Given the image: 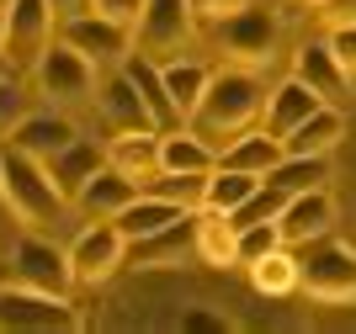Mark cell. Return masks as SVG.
I'll use <instances>...</instances> for the list:
<instances>
[{"mask_svg":"<svg viewBox=\"0 0 356 334\" xmlns=\"http://www.w3.org/2000/svg\"><path fill=\"white\" fill-rule=\"evenodd\" d=\"M160 80H165V96H170L176 117L186 122L192 106H197V96H202V85H208V64H197V58H165Z\"/></svg>","mask_w":356,"mask_h":334,"instance_id":"83f0119b","label":"cell"},{"mask_svg":"<svg viewBox=\"0 0 356 334\" xmlns=\"http://www.w3.org/2000/svg\"><path fill=\"white\" fill-rule=\"evenodd\" d=\"M202 181H208V175L160 170V175H149L138 191H144V197H160V202H170V207H181V212H197V207H202Z\"/></svg>","mask_w":356,"mask_h":334,"instance_id":"4dcf8cb0","label":"cell"},{"mask_svg":"<svg viewBox=\"0 0 356 334\" xmlns=\"http://www.w3.org/2000/svg\"><path fill=\"white\" fill-rule=\"evenodd\" d=\"M192 249H197V260H202V265L229 271V265H234V223L223 218V212L197 207V212H192Z\"/></svg>","mask_w":356,"mask_h":334,"instance_id":"cb8c5ba5","label":"cell"},{"mask_svg":"<svg viewBox=\"0 0 356 334\" xmlns=\"http://www.w3.org/2000/svg\"><path fill=\"white\" fill-rule=\"evenodd\" d=\"M48 11H54V27L59 22H70V16H80V11H90V0H43Z\"/></svg>","mask_w":356,"mask_h":334,"instance_id":"8d00e7d4","label":"cell"},{"mask_svg":"<svg viewBox=\"0 0 356 334\" xmlns=\"http://www.w3.org/2000/svg\"><path fill=\"white\" fill-rule=\"evenodd\" d=\"M192 32H197V22L186 11V0H144V11L134 22V53L154 58V64L181 58L186 43H192Z\"/></svg>","mask_w":356,"mask_h":334,"instance_id":"ba28073f","label":"cell"},{"mask_svg":"<svg viewBox=\"0 0 356 334\" xmlns=\"http://www.w3.org/2000/svg\"><path fill=\"white\" fill-rule=\"evenodd\" d=\"M90 11H96V16H106V22H118V27H128V32H134L138 11H144V0H90Z\"/></svg>","mask_w":356,"mask_h":334,"instance_id":"e575fe53","label":"cell"},{"mask_svg":"<svg viewBox=\"0 0 356 334\" xmlns=\"http://www.w3.org/2000/svg\"><path fill=\"white\" fill-rule=\"evenodd\" d=\"M213 165H218V154H213V149L202 144V138H197L186 122L160 133V170H176V175H208Z\"/></svg>","mask_w":356,"mask_h":334,"instance_id":"d4e9b609","label":"cell"},{"mask_svg":"<svg viewBox=\"0 0 356 334\" xmlns=\"http://www.w3.org/2000/svg\"><path fill=\"white\" fill-rule=\"evenodd\" d=\"M74 138H80V128H74L70 112H59V106H43V112H38V106H32V112L6 133V149H16V154H27V160L48 165L59 149H70Z\"/></svg>","mask_w":356,"mask_h":334,"instance_id":"7c38bea8","label":"cell"},{"mask_svg":"<svg viewBox=\"0 0 356 334\" xmlns=\"http://www.w3.org/2000/svg\"><path fill=\"white\" fill-rule=\"evenodd\" d=\"M319 106V96H314L298 74H287V80H277V85L266 90V101H261V128L271 133V138H282L293 122H303V117Z\"/></svg>","mask_w":356,"mask_h":334,"instance_id":"ffe728a7","label":"cell"},{"mask_svg":"<svg viewBox=\"0 0 356 334\" xmlns=\"http://www.w3.org/2000/svg\"><path fill=\"white\" fill-rule=\"evenodd\" d=\"M48 43H54V11L43 0H11L6 6V43H0L11 69H32V58Z\"/></svg>","mask_w":356,"mask_h":334,"instance_id":"4fadbf2b","label":"cell"},{"mask_svg":"<svg viewBox=\"0 0 356 334\" xmlns=\"http://www.w3.org/2000/svg\"><path fill=\"white\" fill-rule=\"evenodd\" d=\"M11 74H16V69H11V58L0 53V80H11Z\"/></svg>","mask_w":356,"mask_h":334,"instance_id":"f35d334b","label":"cell"},{"mask_svg":"<svg viewBox=\"0 0 356 334\" xmlns=\"http://www.w3.org/2000/svg\"><path fill=\"white\" fill-rule=\"evenodd\" d=\"M277 244H282L277 223H245V228H234V265L261 260V255H271Z\"/></svg>","mask_w":356,"mask_h":334,"instance_id":"1f68e13d","label":"cell"},{"mask_svg":"<svg viewBox=\"0 0 356 334\" xmlns=\"http://www.w3.org/2000/svg\"><path fill=\"white\" fill-rule=\"evenodd\" d=\"M128 80H134V90H138V101H144V112H149V122L154 128H181V117H176V106H170V96H165V80H160V64L154 58H144V53H134L128 48V58L118 64Z\"/></svg>","mask_w":356,"mask_h":334,"instance_id":"44dd1931","label":"cell"},{"mask_svg":"<svg viewBox=\"0 0 356 334\" xmlns=\"http://www.w3.org/2000/svg\"><path fill=\"white\" fill-rule=\"evenodd\" d=\"M309 6H335V0H309Z\"/></svg>","mask_w":356,"mask_h":334,"instance_id":"60d3db41","label":"cell"},{"mask_svg":"<svg viewBox=\"0 0 356 334\" xmlns=\"http://www.w3.org/2000/svg\"><path fill=\"white\" fill-rule=\"evenodd\" d=\"M335 218H341V207L330 197V186H309V191H293L277 212V233H282L287 249H303L314 239H330L335 233Z\"/></svg>","mask_w":356,"mask_h":334,"instance_id":"8fae6325","label":"cell"},{"mask_svg":"<svg viewBox=\"0 0 356 334\" xmlns=\"http://www.w3.org/2000/svg\"><path fill=\"white\" fill-rule=\"evenodd\" d=\"M239 6H250V0H186V11H192L197 27H208V22H218V16L239 11Z\"/></svg>","mask_w":356,"mask_h":334,"instance_id":"d590c367","label":"cell"},{"mask_svg":"<svg viewBox=\"0 0 356 334\" xmlns=\"http://www.w3.org/2000/svg\"><path fill=\"white\" fill-rule=\"evenodd\" d=\"M261 101H266V80H261V69L223 64V69H208V85H202V96H197L186 128L218 154L234 133H245V128L261 122Z\"/></svg>","mask_w":356,"mask_h":334,"instance_id":"6da1fadb","label":"cell"},{"mask_svg":"<svg viewBox=\"0 0 356 334\" xmlns=\"http://www.w3.org/2000/svg\"><path fill=\"white\" fill-rule=\"evenodd\" d=\"M27 112H32V90L22 85L16 74H11V80H0V138H6Z\"/></svg>","mask_w":356,"mask_h":334,"instance_id":"d6a6232c","label":"cell"},{"mask_svg":"<svg viewBox=\"0 0 356 334\" xmlns=\"http://www.w3.org/2000/svg\"><path fill=\"white\" fill-rule=\"evenodd\" d=\"M0 329H22V334H74L86 329V319L74 313L70 297H48L32 287H0Z\"/></svg>","mask_w":356,"mask_h":334,"instance_id":"52a82bcc","label":"cell"},{"mask_svg":"<svg viewBox=\"0 0 356 334\" xmlns=\"http://www.w3.org/2000/svg\"><path fill=\"white\" fill-rule=\"evenodd\" d=\"M298 292H309L314 303H325V308H356V255L341 249V244H330V239L303 244Z\"/></svg>","mask_w":356,"mask_h":334,"instance_id":"5b68a950","label":"cell"},{"mask_svg":"<svg viewBox=\"0 0 356 334\" xmlns=\"http://www.w3.org/2000/svg\"><path fill=\"white\" fill-rule=\"evenodd\" d=\"M6 6H11V0H0V11H6Z\"/></svg>","mask_w":356,"mask_h":334,"instance_id":"b9f144b4","label":"cell"},{"mask_svg":"<svg viewBox=\"0 0 356 334\" xmlns=\"http://www.w3.org/2000/svg\"><path fill=\"white\" fill-rule=\"evenodd\" d=\"M245 271H250V287L261 292V297H287V292H298V260L287 255V244H277L271 255L250 260Z\"/></svg>","mask_w":356,"mask_h":334,"instance_id":"f546056e","label":"cell"},{"mask_svg":"<svg viewBox=\"0 0 356 334\" xmlns=\"http://www.w3.org/2000/svg\"><path fill=\"white\" fill-rule=\"evenodd\" d=\"M341 144H346V112L330 106V101H319L303 122H293V128L282 133L287 154H335Z\"/></svg>","mask_w":356,"mask_h":334,"instance_id":"ac0fdd59","label":"cell"},{"mask_svg":"<svg viewBox=\"0 0 356 334\" xmlns=\"http://www.w3.org/2000/svg\"><path fill=\"white\" fill-rule=\"evenodd\" d=\"M0 43H6V11H0Z\"/></svg>","mask_w":356,"mask_h":334,"instance_id":"ab89813d","label":"cell"},{"mask_svg":"<svg viewBox=\"0 0 356 334\" xmlns=\"http://www.w3.org/2000/svg\"><path fill=\"white\" fill-rule=\"evenodd\" d=\"M0 202H6V212H11L22 228H54V223L64 218V197L54 191V181H48V170L38 160H27V154H16V149L0 144Z\"/></svg>","mask_w":356,"mask_h":334,"instance_id":"7a4b0ae2","label":"cell"},{"mask_svg":"<svg viewBox=\"0 0 356 334\" xmlns=\"http://www.w3.org/2000/svg\"><path fill=\"white\" fill-rule=\"evenodd\" d=\"M176 218H181V207H170V202H160V197H144V191H138L134 202L122 207V212H112L106 223L134 244V239H149V233H160L165 223H176Z\"/></svg>","mask_w":356,"mask_h":334,"instance_id":"484cf974","label":"cell"},{"mask_svg":"<svg viewBox=\"0 0 356 334\" xmlns=\"http://www.w3.org/2000/svg\"><path fill=\"white\" fill-rule=\"evenodd\" d=\"M277 160H282V138H271L261 122L245 128V133H234V138L218 149V165H223V170H245V175H266Z\"/></svg>","mask_w":356,"mask_h":334,"instance_id":"7402d4cb","label":"cell"},{"mask_svg":"<svg viewBox=\"0 0 356 334\" xmlns=\"http://www.w3.org/2000/svg\"><path fill=\"white\" fill-rule=\"evenodd\" d=\"M96 117H102L112 133H138V128H154L149 122V112H144V101H138V90H134V80L122 69H102V80H96ZM160 133V128H154Z\"/></svg>","mask_w":356,"mask_h":334,"instance_id":"9a60e30c","label":"cell"},{"mask_svg":"<svg viewBox=\"0 0 356 334\" xmlns=\"http://www.w3.org/2000/svg\"><path fill=\"white\" fill-rule=\"evenodd\" d=\"M192 260H197V249H192V212H181V218L165 223L160 233L134 239L122 265H134V271H181V265H192Z\"/></svg>","mask_w":356,"mask_h":334,"instance_id":"5bb4252c","label":"cell"},{"mask_svg":"<svg viewBox=\"0 0 356 334\" xmlns=\"http://www.w3.org/2000/svg\"><path fill=\"white\" fill-rule=\"evenodd\" d=\"M102 165H106V149H96L90 138H74V144H70V149H59V154H54L43 170H48V181H54V191H59L64 202H70L74 191L86 186V175H96Z\"/></svg>","mask_w":356,"mask_h":334,"instance_id":"603a6c76","label":"cell"},{"mask_svg":"<svg viewBox=\"0 0 356 334\" xmlns=\"http://www.w3.org/2000/svg\"><path fill=\"white\" fill-rule=\"evenodd\" d=\"M54 37L70 43L80 58H90L96 69H118L122 58H128V48H134V32L118 27V22H106V16H96V11H80V16H70V22H59Z\"/></svg>","mask_w":356,"mask_h":334,"instance_id":"9c48e42d","label":"cell"},{"mask_svg":"<svg viewBox=\"0 0 356 334\" xmlns=\"http://www.w3.org/2000/svg\"><path fill=\"white\" fill-rule=\"evenodd\" d=\"M106 165L118 175H128L134 186H144L149 175H160V133L138 128V133H112L106 144Z\"/></svg>","mask_w":356,"mask_h":334,"instance_id":"d6986e66","label":"cell"},{"mask_svg":"<svg viewBox=\"0 0 356 334\" xmlns=\"http://www.w3.org/2000/svg\"><path fill=\"white\" fill-rule=\"evenodd\" d=\"M181 329H186V334H197V329H213V334H223L229 324H223V319H213V313H186V319H181Z\"/></svg>","mask_w":356,"mask_h":334,"instance_id":"74e56055","label":"cell"},{"mask_svg":"<svg viewBox=\"0 0 356 334\" xmlns=\"http://www.w3.org/2000/svg\"><path fill=\"white\" fill-rule=\"evenodd\" d=\"M255 186H261V175H245V170H223V165H213L208 181H202V207L229 218V212H234V207L245 202Z\"/></svg>","mask_w":356,"mask_h":334,"instance_id":"f1b7e54d","label":"cell"},{"mask_svg":"<svg viewBox=\"0 0 356 334\" xmlns=\"http://www.w3.org/2000/svg\"><path fill=\"white\" fill-rule=\"evenodd\" d=\"M293 74L319 96V101H330V106H346V96H351V85H356L351 74L335 64V53H330L325 43H303V48H298Z\"/></svg>","mask_w":356,"mask_h":334,"instance_id":"e0dca14e","label":"cell"},{"mask_svg":"<svg viewBox=\"0 0 356 334\" xmlns=\"http://www.w3.org/2000/svg\"><path fill=\"white\" fill-rule=\"evenodd\" d=\"M325 48L335 53V64H341V69L356 80V22H341V27H330Z\"/></svg>","mask_w":356,"mask_h":334,"instance_id":"836d02e7","label":"cell"},{"mask_svg":"<svg viewBox=\"0 0 356 334\" xmlns=\"http://www.w3.org/2000/svg\"><path fill=\"white\" fill-rule=\"evenodd\" d=\"M96 80H102V69H96L90 58H80L70 43H59V37L32 58V90H38L48 106H59V112H70V106H90Z\"/></svg>","mask_w":356,"mask_h":334,"instance_id":"277c9868","label":"cell"},{"mask_svg":"<svg viewBox=\"0 0 356 334\" xmlns=\"http://www.w3.org/2000/svg\"><path fill=\"white\" fill-rule=\"evenodd\" d=\"M208 37L229 64H239V69H266L271 58H277V16L250 0V6H239V11L208 22Z\"/></svg>","mask_w":356,"mask_h":334,"instance_id":"3957f363","label":"cell"},{"mask_svg":"<svg viewBox=\"0 0 356 334\" xmlns=\"http://www.w3.org/2000/svg\"><path fill=\"white\" fill-rule=\"evenodd\" d=\"M6 271H11L16 287L48 292V297H70V292H74L70 255H64L54 239H43L38 228H27L22 239H11V249H6Z\"/></svg>","mask_w":356,"mask_h":334,"instance_id":"8992f818","label":"cell"},{"mask_svg":"<svg viewBox=\"0 0 356 334\" xmlns=\"http://www.w3.org/2000/svg\"><path fill=\"white\" fill-rule=\"evenodd\" d=\"M64 255H70L74 287H80V281H86V287H102V281H112L122 271V260H128V239H122L112 223H86Z\"/></svg>","mask_w":356,"mask_h":334,"instance_id":"30bf717a","label":"cell"},{"mask_svg":"<svg viewBox=\"0 0 356 334\" xmlns=\"http://www.w3.org/2000/svg\"><path fill=\"white\" fill-rule=\"evenodd\" d=\"M138 197V186L128 181V175H118L112 165H102L96 175H86V186L70 197V207L80 212L86 223H106L112 212H122V207Z\"/></svg>","mask_w":356,"mask_h":334,"instance_id":"2e32d148","label":"cell"},{"mask_svg":"<svg viewBox=\"0 0 356 334\" xmlns=\"http://www.w3.org/2000/svg\"><path fill=\"white\" fill-rule=\"evenodd\" d=\"M261 181H271L277 191H309V186H330V154H287L282 149V160L271 165Z\"/></svg>","mask_w":356,"mask_h":334,"instance_id":"4316f807","label":"cell"}]
</instances>
